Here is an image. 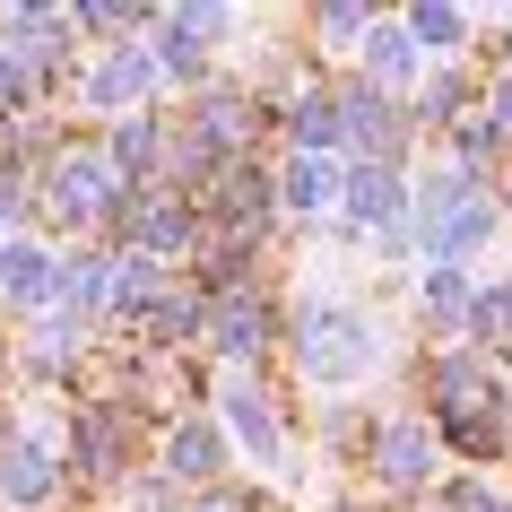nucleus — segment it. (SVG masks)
<instances>
[{"label":"nucleus","instance_id":"7ed1b4c3","mask_svg":"<svg viewBox=\"0 0 512 512\" xmlns=\"http://www.w3.org/2000/svg\"><path fill=\"white\" fill-rule=\"evenodd\" d=\"M148 79H157V53L122 44V53L96 61V79H87V105H131V96H148Z\"/></svg>","mask_w":512,"mask_h":512},{"label":"nucleus","instance_id":"39448f33","mask_svg":"<svg viewBox=\"0 0 512 512\" xmlns=\"http://www.w3.org/2000/svg\"><path fill=\"white\" fill-rule=\"evenodd\" d=\"M0 296L9 304H44L53 296V261L35 243H0Z\"/></svg>","mask_w":512,"mask_h":512},{"label":"nucleus","instance_id":"4468645a","mask_svg":"<svg viewBox=\"0 0 512 512\" xmlns=\"http://www.w3.org/2000/svg\"><path fill=\"white\" fill-rule=\"evenodd\" d=\"M61 278V296H70V313H87V304H105V261H70V270H53Z\"/></svg>","mask_w":512,"mask_h":512},{"label":"nucleus","instance_id":"b1692460","mask_svg":"<svg viewBox=\"0 0 512 512\" xmlns=\"http://www.w3.org/2000/svg\"><path fill=\"white\" fill-rule=\"evenodd\" d=\"M18 209V174H9V165H0V217Z\"/></svg>","mask_w":512,"mask_h":512},{"label":"nucleus","instance_id":"a211bd4d","mask_svg":"<svg viewBox=\"0 0 512 512\" xmlns=\"http://www.w3.org/2000/svg\"><path fill=\"white\" fill-rule=\"evenodd\" d=\"M408 35H417V44H460V18H452V9H417Z\"/></svg>","mask_w":512,"mask_h":512},{"label":"nucleus","instance_id":"423d86ee","mask_svg":"<svg viewBox=\"0 0 512 512\" xmlns=\"http://www.w3.org/2000/svg\"><path fill=\"white\" fill-rule=\"evenodd\" d=\"M226 417H235V434L252 443V460H287V443H278V426H270V400H261L252 382H235V391H226Z\"/></svg>","mask_w":512,"mask_h":512},{"label":"nucleus","instance_id":"412c9836","mask_svg":"<svg viewBox=\"0 0 512 512\" xmlns=\"http://www.w3.org/2000/svg\"><path fill=\"white\" fill-rule=\"evenodd\" d=\"M443 512H504V495H495V486H452Z\"/></svg>","mask_w":512,"mask_h":512},{"label":"nucleus","instance_id":"5701e85b","mask_svg":"<svg viewBox=\"0 0 512 512\" xmlns=\"http://www.w3.org/2000/svg\"><path fill=\"white\" fill-rule=\"evenodd\" d=\"M486 131H512V87L495 96V113H486Z\"/></svg>","mask_w":512,"mask_h":512},{"label":"nucleus","instance_id":"f03ea898","mask_svg":"<svg viewBox=\"0 0 512 512\" xmlns=\"http://www.w3.org/2000/svg\"><path fill=\"white\" fill-rule=\"evenodd\" d=\"M105 191H113V165L105 157H61L53 165V209L61 217H96V209H105Z\"/></svg>","mask_w":512,"mask_h":512},{"label":"nucleus","instance_id":"393cba45","mask_svg":"<svg viewBox=\"0 0 512 512\" xmlns=\"http://www.w3.org/2000/svg\"><path fill=\"white\" fill-rule=\"evenodd\" d=\"M200 512H243V504H235V495H209V504H200Z\"/></svg>","mask_w":512,"mask_h":512},{"label":"nucleus","instance_id":"aec40b11","mask_svg":"<svg viewBox=\"0 0 512 512\" xmlns=\"http://www.w3.org/2000/svg\"><path fill=\"white\" fill-rule=\"evenodd\" d=\"M113 296H122V304H148V296H157V261H131V270H122V287H113Z\"/></svg>","mask_w":512,"mask_h":512},{"label":"nucleus","instance_id":"f257e3e1","mask_svg":"<svg viewBox=\"0 0 512 512\" xmlns=\"http://www.w3.org/2000/svg\"><path fill=\"white\" fill-rule=\"evenodd\" d=\"M365 365H374V322L339 313V304H313L304 313V374L313 382H356Z\"/></svg>","mask_w":512,"mask_h":512},{"label":"nucleus","instance_id":"6ab92c4d","mask_svg":"<svg viewBox=\"0 0 512 512\" xmlns=\"http://www.w3.org/2000/svg\"><path fill=\"white\" fill-rule=\"evenodd\" d=\"M460 304H469V287H460L452 270H434V278H426V313H443V322H452Z\"/></svg>","mask_w":512,"mask_h":512},{"label":"nucleus","instance_id":"0eeeda50","mask_svg":"<svg viewBox=\"0 0 512 512\" xmlns=\"http://www.w3.org/2000/svg\"><path fill=\"white\" fill-rule=\"evenodd\" d=\"M391 209H400L391 165H356V174H348V217H356V226H391Z\"/></svg>","mask_w":512,"mask_h":512},{"label":"nucleus","instance_id":"dca6fc26","mask_svg":"<svg viewBox=\"0 0 512 512\" xmlns=\"http://www.w3.org/2000/svg\"><path fill=\"white\" fill-rule=\"evenodd\" d=\"M365 70H374V87H400L408 79V35H374L365 44Z\"/></svg>","mask_w":512,"mask_h":512},{"label":"nucleus","instance_id":"9b49d317","mask_svg":"<svg viewBox=\"0 0 512 512\" xmlns=\"http://www.w3.org/2000/svg\"><path fill=\"white\" fill-rule=\"evenodd\" d=\"M486 235H495V209H486V200H460V209H443V226H434L443 252H469V243H486Z\"/></svg>","mask_w":512,"mask_h":512},{"label":"nucleus","instance_id":"2eb2a0df","mask_svg":"<svg viewBox=\"0 0 512 512\" xmlns=\"http://www.w3.org/2000/svg\"><path fill=\"white\" fill-rule=\"evenodd\" d=\"M131 235H139V243H157V252H174V243H191V217H183V209H139V217H131Z\"/></svg>","mask_w":512,"mask_h":512},{"label":"nucleus","instance_id":"1a4fd4ad","mask_svg":"<svg viewBox=\"0 0 512 512\" xmlns=\"http://www.w3.org/2000/svg\"><path fill=\"white\" fill-rule=\"evenodd\" d=\"M261 330H270V313H261L252 296L217 304V348H226V356H252V348H261Z\"/></svg>","mask_w":512,"mask_h":512},{"label":"nucleus","instance_id":"f3484780","mask_svg":"<svg viewBox=\"0 0 512 512\" xmlns=\"http://www.w3.org/2000/svg\"><path fill=\"white\" fill-rule=\"evenodd\" d=\"M330 131H339V113H330V105H296V139L313 148V157L330 148Z\"/></svg>","mask_w":512,"mask_h":512},{"label":"nucleus","instance_id":"ddd939ff","mask_svg":"<svg viewBox=\"0 0 512 512\" xmlns=\"http://www.w3.org/2000/svg\"><path fill=\"white\" fill-rule=\"evenodd\" d=\"M217 452H226V443H217V426H183V434H174V469H183V478H209Z\"/></svg>","mask_w":512,"mask_h":512},{"label":"nucleus","instance_id":"f8f14e48","mask_svg":"<svg viewBox=\"0 0 512 512\" xmlns=\"http://www.w3.org/2000/svg\"><path fill=\"white\" fill-rule=\"evenodd\" d=\"M157 139H165L157 122H122V131H113V157H105V165H113V174H148V165H157Z\"/></svg>","mask_w":512,"mask_h":512},{"label":"nucleus","instance_id":"20e7f679","mask_svg":"<svg viewBox=\"0 0 512 512\" xmlns=\"http://www.w3.org/2000/svg\"><path fill=\"white\" fill-rule=\"evenodd\" d=\"M0 495H9V504H44V495H53V452H44V443H9V452H0Z\"/></svg>","mask_w":512,"mask_h":512},{"label":"nucleus","instance_id":"4be33fe9","mask_svg":"<svg viewBox=\"0 0 512 512\" xmlns=\"http://www.w3.org/2000/svg\"><path fill=\"white\" fill-rule=\"evenodd\" d=\"M18 96H27V70H18V61L0 53V105H18Z\"/></svg>","mask_w":512,"mask_h":512},{"label":"nucleus","instance_id":"9d476101","mask_svg":"<svg viewBox=\"0 0 512 512\" xmlns=\"http://www.w3.org/2000/svg\"><path fill=\"white\" fill-rule=\"evenodd\" d=\"M278 200H287V217H313L330 200V165L322 157H296V165H287V183H278Z\"/></svg>","mask_w":512,"mask_h":512},{"label":"nucleus","instance_id":"6e6552de","mask_svg":"<svg viewBox=\"0 0 512 512\" xmlns=\"http://www.w3.org/2000/svg\"><path fill=\"white\" fill-rule=\"evenodd\" d=\"M426 460H434V443H426L417 417H400V426L382 434V478H391V486H417V478H426Z\"/></svg>","mask_w":512,"mask_h":512}]
</instances>
